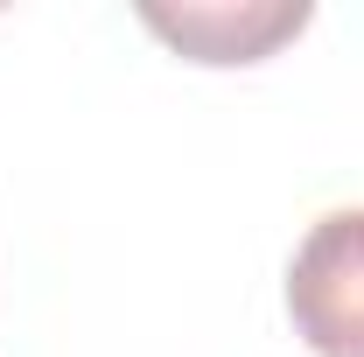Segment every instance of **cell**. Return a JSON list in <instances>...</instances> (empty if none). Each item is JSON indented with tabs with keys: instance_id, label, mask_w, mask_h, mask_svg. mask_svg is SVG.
I'll return each mask as SVG.
<instances>
[{
	"instance_id": "obj_2",
	"label": "cell",
	"mask_w": 364,
	"mask_h": 357,
	"mask_svg": "<svg viewBox=\"0 0 364 357\" xmlns=\"http://www.w3.org/2000/svg\"><path fill=\"white\" fill-rule=\"evenodd\" d=\"M140 21L168 36L189 63H259L309 28V7H140Z\"/></svg>"
},
{
	"instance_id": "obj_1",
	"label": "cell",
	"mask_w": 364,
	"mask_h": 357,
	"mask_svg": "<svg viewBox=\"0 0 364 357\" xmlns=\"http://www.w3.org/2000/svg\"><path fill=\"white\" fill-rule=\"evenodd\" d=\"M287 315L316 357H364V203L309 224L287 260Z\"/></svg>"
}]
</instances>
